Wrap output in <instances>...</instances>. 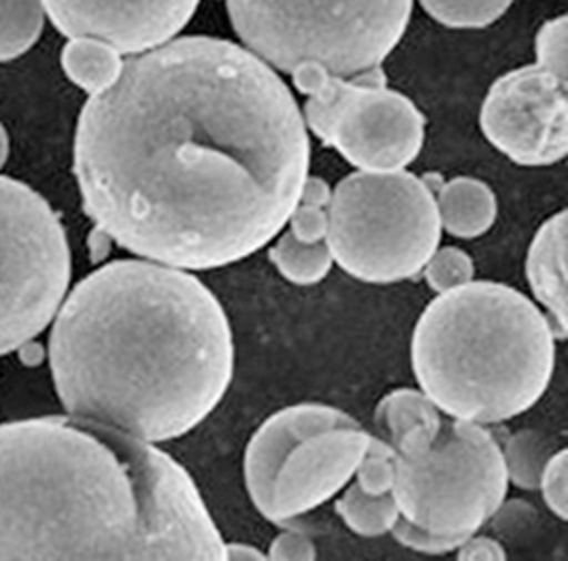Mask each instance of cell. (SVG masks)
<instances>
[{"label":"cell","mask_w":568,"mask_h":561,"mask_svg":"<svg viewBox=\"0 0 568 561\" xmlns=\"http://www.w3.org/2000/svg\"><path fill=\"white\" fill-rule=\"evenodd\" d=\"M310 162L307 124L284 79L205 34L129 55L83 104L73 145L94 226L136 257L192 273L266 247Z\"/></svg>","instance_id":"cell-1"},{"label":"cell","mask_w":568,"mask_h":561,"mask_svg":"<svg viewBox=\"0 0 568 561\" xmlns=\"http://www.w3.org/2000/svg\"><path fill=\"white\" fill-rule=\"evenodd\" d=\"M48 357L67 415L158 445L192 432L224 400L233 328L192 271L113 259L64 296Z\"/></svg>","instance_id":"cell-2"},{"label":"cell","mask_w":568,"mask_h":561,"mask_svg":"<svg viewBox=\"0 0 568 561\" xmlns=\"http://www.w3.org/2000/svg\"><path fill=\"white\" fill-rule=\"evenodd\" d=\"M178 459L78 417L0 424V561L226 560Z\"/></svg>","instance_id":"cell-3"},{"label":"cell","mask_w":568,"mask_h":561,"mask_svg":"<svg viewBox=\"0 0 568 561\" xmlns=\"http://www.w3.org/2000/svg\"><path fill=\"white\" fill-rule=\"evenodd\" d=\"M422 391L443 415L503 424L541 400L556 366V336L528 296L468 280L424 308L412 338Z\"/></svg>","instance_id":"cell-4"},{"label":"cell","mask_w":568,"mask_h":561,"mask_svg":"<svg viewBox=\"0 0 568 561\" xmlns=\"http://www.w3.org/2000/svg\"><path fill=\"white\" fill-rule=\"evenodd\" d=\"M396 453V451H394ZM509 477L503 447L481 424L447 417L437 436L394 458L392 536L428 555L456 551L505 504Z\"/></svg>","instance_id":"cell-5"},{"label":"cell","mask_w":568,"mask_h":561,"mask_svg":"<svg viewBox=\"0 0 568 561\" xmlns=\"http://www.w3.org/2000/svg\"><path fill=\"white\" fill-rule=\"evenodd\" d=\"M245 48L292 75L317 67L336 76L379 69L400 43L414 0H224Z\"/></svg>","instance_id":"cell-6"},{"label":"cell","mask_w":568,"mask_h":561,"mask_svg":"<svg viewBox=\"0 0 568 561\" xmlns=\"http://www.w3.org/2000/svg\"><path fill=\"white\" fill-rule=\"evenodd\" d=\"M371 434L341 408L303 402L273 412L252 436L243 477L264 519L284 526L352 483Z\"/></svg>","instance_id":"cell-7"},{"label":"cell","mask_w":568,"mask_h":561,"mask_svg":"<svg viewBox=\"0 0 568 561\" xmlns=\"http://www.w3.org/2000/svg\"><path fill=\"white\" fill-rule=\"evenodd\" d=\"M433 183L400 171H356L336 183L326 243L335 264L364 283L419 275L440 243Z\"/></svg>","instance_id":"cell-8"},{"label":"cell","mask_w":568,"mask_h":561,"mask_svg":"<svg viewBox=\"0 0 568 561\" xmlns=\"http://www.w3.org/2000/svg\"><path fill=\"white\" fill-rule=\"evenodd\" d=\"M71 273L69 238L52 204L0 175V356L48 330Z\"/></svg>","instance_id":"cell-9"},{"label":"cell","mask_w":568,"mask_h":561,"mask_svg":"<svg viewBox=\"0 0 568 561\" xmlns=\"http://www.w3.org/2000/svg\"><path fill=\"white\" fill-rule=\"evenodd\" d=\"M292 81L307 96V128L358 171H400L422 152L426 118L412 99L389 90L382 67L349 79L301 67Z\"/></svg>","instance_id":"cell-10"},{"label":"cell","mask_w":568,"mask_h":561,"mask_svg":"<svg viewBox=\"0 0 568 561\" xmlns=\"http://www.w3.org/2000/svg\"><path fill=\"white\" fill-rule=\"evenodd\" d=\"M479 126L519 166H549L568 152V79L537 62L498 76L481 104Z\"/></svg>","instance_id":"cell-11"},{"label":"cell","mask_w":568,"mask_h":561,"mask_svg":"<svg viewBox=\"0 0 568 561\" xmlns=\"http://www.w3.org/2000/svg\"><path fill=\"white\" fill-rule=\"evenodd\" d=\"M53 28L92 37L122 55L154 50L175 39L194 18L201 0H41Z\"/></svg>","instance_id":"cell-12"},{"label":"cell","mask_w":568,"mask_h":561,"mask_svg":"<svg viewBox=\"0 0 568 561\" xmlns=\"http://www.w3.org/2000/svg\"><path fill=\"white\" fill-rule=\"evenodd\" d=\"M526 277L537 303L545 308L556 340H565L567 315V211L542 224L526 257Z\"/></svg>","instance_id":"cell-13"},{"label":"cell","mask_w":568,"mask_h":561,"mask_svg":"<svg viewBox=\"0 0 568 561\" xmlns=\"http://www.w3.org/2000/svg\"><path fill=\"white\" fill-rule=\"evenodd\" d=\"M445 415L419 389H394L375 408V426L396 453L428 445L440 430Z\"/></svg>","instance_id":"cell-14"},{"label":"cell","mask_w":568,"mask_h":561,"mask_svg":"<svg viewBox=\"0 0 568 561\" xmlns=\"http://www.w3.org/2000/svg\"><path fill=\"white\" fill-rule=\"evenodd\" d=\"M435 198L440 228L456 238H477L486 234L498 215L496 194L488 183L479 178H449L440 183Z\"/></svg>","instance_id":"cell-15"},{"label":"cell","mask_w":568,"mask_h":561,"mask_svg":"<svg viewBox=\"0 0 568 561\" xmlns=\"http://www.w3.org/2000/svg\"><path fill=\"white\" fill-rule=\"evenodd\" d=\"M60 64L69 81L92 96L106 90L120 76L124 55L99 39L71 37L62 48Z\"/></svg>","instance_id":"cell-16"},{"label":"cell","mask_w":568,"mask_h":561,"mask_svg":"<svg viewBox=\"0 0 568 561\" xmlns=\"http://www.w3.org/2000/svg\"><path fill=\"white\" fill-rule=\"evenodd\" d=\"M275 238V245L268 249V259L285 280L294 285H315L331 273L335 259L326 241L305 243L298 241L290 230Z\"/></svg>","instance_id":"cell-17"},{"label":"cell","mask_w":568,"mask_h":561,"mask_svg":"<svg viewBox=\"0 0 568 561\" xmlns=\"http://www.w3.org/2000/svg\"><path fill=\"white\" fill-rule=\"evenodd\" d=\"M335 509L343 523L364 538L388 534L398 519L392 491L368 493L358 483L343 487V496L336 500Z\"/></svg>","instance_id":"cell-18"},{"label":"cell","mask_w":568,"mask_h":561,"mask_svg":"<svg viewBox=\"0 0 568 561\" xmlns=\"http://www.w3.org/2000/svg\"><path fill=\"white\" fill-rule=\"evenodd\" d=\"M41 0H0V62H11L32 50L45 28Z\"/></svg>","instance_id":"cell-19"},{"label":"cell","mask_w":568,"mask_h":561,"mask_svg":"<svg viewBox=\"0 0 568 561\" xmlns=\"http://www.w3.org/2000/svg\"><path fill=\"white\" fill-rule=\"evenodd\" d=\"M554 453V438L537 430L514 434L503 449L509 483L526 491L539 489L542 470Z\"/></svg>","instance_id":"cell-20"},{"label":"cell","mask_w":568,"mask_h":561,"mask_svg":"<svg viewBox=\"0 0 568 561\" xmlns=\"http://www.w3.org/2000/svg\"><path fill=\"white\" fill-rule=\"evenodd\" d=\"M331 185L322 177H307L301 190V198L294 206L285 226L305 243L326 241L328 232V203H331Z\"/></svg>","instance_id":"cell-21"},{"label":"cell","mask_w":568,"mask_h":561,"mask_svg":"<svg viewBox=\"0 0 568 561\" xmlns=\"http://www.w3.org/2000/svg\"><path fill=\"white\" fill-rule=\"evenodd\" d=\"M514 0H419L422 9L447 28H486L500 20Z\"/></svg>","instance_id":"cell-22"},{"label":"cell","mask_w":568,"mask_h":561,"mask_svg":"<svg viewBox=\"0 0 568 561\" xmlns=\"http://www.w3.org/2000/svg\"><path fill=\"white\" fill-rule=\"evenodd\" d=\"M426 283L433 292L443 294L458 285H465L475 277L473 257L458 247H437L424 266Z\"/></svg>","instance_id":"cell-23"},{"label":"cell","mask_w":568,"mask_h":561,"mask_svg":"<svg viewBox=\"0 0 568 561\" xmlns=\"http://www.w3.org/2000/svg\"><path fill=\"white\" fill-rule=\"evenodd\" d=\"M394 449L382 436L371 434V442L356 468V483L368 493H388L394 484Z\"/></svg>","instance_id":"cell-24"},{"label":"cell","mask_w":568,"mask_h":561,"mask_svg":"<svg viewBox=\"0 0 568 561\" xmlns=\"http://www.w3.org/2000/svg\"><path fill=\"white\" fill-rule=\"evenodd\" d=\"M567 34V16H560L542 24L535 43L537 64L551 71L554 75L565 76V79H568Z\"/></svg>","instance_id":"cell-25"},{"label":"cell","mask_w":568,"mask_h":561,"mask_svg":"<svg viewBox=\"0 0 568 561\" xmlns=\"http://www.w3.org/2000/svg\"><path fill=\"white\" fill-rule=\"evenodd\" d=\"M568 453L567 449H558L542 470L539 489L542 491L545 504L560 519H568Z\"/></svg>","instance_id":"cell-26"},{"label":"cell","mask_w":568,"mask_h":561,"mask_svg":"<svg viewBox=\"0 0 568 561\" xmlns=\"http://www.w3.org/2000/svg\"><path fill=\"white\" fill-rule=\"evenodd\" d=\"M317 558V549L307 536L298 532H285L280 534L268 549L266 560L275 561H313Z\"/></svg>","instance_id":"cell-27"},{"label":"cell","mask_w":568,"mask_h":561,"mask_svg":"<svg viewBox=\"0 0 568 561\" xmlns=\"http://www.w3.org/2000/svg\"><path fill=\"white\" fill-rule=\"evenodd\" d=\"M458 551V560L468 561H505L507 560V551L505 547L488 536L473 534L466 538L465 542L456 549Z\"/></svg>","instance_id":"cell-28"},{"label":"cell","mask_w":568,"mask_h":561,"mask_svg":"<svg viewBox=\"0 0 568 561\" xmlns=\"http://www.w3.org/2000/svg\"><path fill=\"white\" fill-rule=\"evenodd\" d=\"M226 560L234 561H262L266 555L260 551L258 547L243 544V542H226Z\"/></svg>","instance_id":"cell-29"},{"label":"cell","mask_w":568,"mask_h":561,"mask_svg":"<svg viewBox=\"0 0 568 561\" xmlns=\"http://www.w3.org/2000/svg\"><path fill=\"white\" fill-rule=\"evenodd\" d=\"M18 354L24 366H39L45 359V349L34 340H28L22 347H18Z\"/></svg>","instance_id":"cell-30"},{"label":"cell","mask_w":568,"mask_h":561,"mask_svg":"<svg viewBox=\"0 0 568 561\" xmlns=\"http://www.w3.org/2000/svg\"><path fill=\"white\" fill-rule=\"evenodd\" d=\"M113 241L104 234L103 230H94L92 232V236H90V252H92V257H94V262H99V259H103L104 255L109 254V245H111Z\"/></svg>","instance_id":"cell-31"},{"label":"cell","mask_w":568,"mask_h":561,"mask_svg":"<svg viewBox=\"0 0 568 561\" xmlns=\"http://www.w3.org/2000/svg\"><path fill=\"white\" fill-rule=\"evenodd\" d=\"M7 157H9V134H7V130H4L2 122H0V169L4 166Z\"/></svg>","instance_id":"cell-32"}]
</instances>
